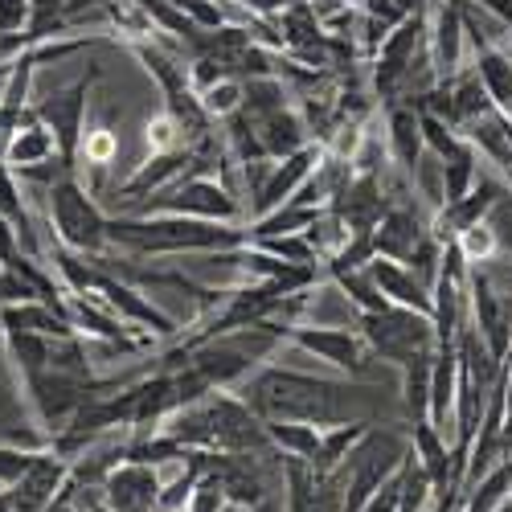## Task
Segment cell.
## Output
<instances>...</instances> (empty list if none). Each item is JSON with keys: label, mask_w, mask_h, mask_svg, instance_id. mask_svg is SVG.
I'll return each instance as SVG.
<instances>
[{"label": "cell", "mask_w": 512, "mask_h": 512, "mask_svg": "<svg viewBox=\"0 0 512 512\" xmlns=\"http://www.w3.org/2000/svg\"><path fill=\"white\" fill-rule=\"evenodd\" d=\"M238 394L259 418H287V422H312V426H336V422H353L357 414V390L353 381H328L312 377L300 369H283V365H259Z\"/></svg>", "instance_id": "6da1fadb"}, {"label": "cell", "mask_w": 512, "mask_h": 512, "mask_svg": "<svg viewBox=\"0 0 512 512\" xmlns=\"http://www.w3.org/2000/svg\"><path fill=\"white\" fill-rule=\"evenodd\" d=\"M111 250L132 254V259H173V254H226L246 246V226L181 218V213H119L107 222Z\"/></svg>", "instance_id": "7a4b0ae2"}, {"label": "cell", "mask_w": 512, "mask_h": 512, "mask_svg": "<svg viewBox=\"0 0 512 512\" xmlns=\"http://www.w3.org/2000/svg\"><path fill=\"white\" fill-rule=\"evenodd\" d=\"M50 201V226H54V242L78 254H111V234H107V213L95 205L91 189L82 185L74 173L54 181L46 189Z\"/></svg>", "instance_id": "3957f363"}, {"label": "cell", "mask_w": 512, "mask_h": 512, "mask_svg": "<svg viewBox=\"0 0 512 512\" xmlns=\"http://www.w3.org/2000/svg\"><path fill=\"white\" fill-rule=\"evenodd\" d=\"M127 213H136V218H148V213H181V218L230 222V226H242V218H246V209L234 197V189L222 185L218 177H185L177 185H168V189L136 201Z\"/></svg>", "instance_id": "277c9868"}, {"label": "cell", "mask_w": 512, "mask_h": 512, "mask_svg": "<svg viewBox=\"0 0 512 512\" xmlns=\"http://www.w3.org/2000/svg\"><path fill=\"white\" fill-rule=\"evenodd\" d=\"M357 328L365 336V345L373 357L402 365L414 353H431L435 349V320L414 308H381V312H357Z\"/></svg>", "instance_id": "5b68a950"}, {"label": "cell", "mask_w": 512, "mask_h": 512, "mask_svg": "<svg viewBox=\"0 0 512 512\" xmlns=\"http://www.w3.org/2000/svg\"><path fill=\"white\" fill-rule=\"evenodd\" d=\"M410 459V435L398 431H381V426H369V435L357 443V451L345 459V512H361V504L402 472V463Z\"/></svg>", "instance_id": "8992f818"}, {"label": "cell", "mask_w": 512, "mask_h": 512, "mask_svg": "<svg viewBox=\"0 0 512 512\" xmlns=\"http://www.w3.org/2000/svg\"><path fill=\"white\" fill-rule=\"evenodd\" d=\"M463 295H467V320H472V328L488 345L492 361L500 369H508V361H512V295L496 291V283L480 267L467 271Z\"/></svg>", "instance_id": "52a82bcc"}, {"label": "cell", "mask_w": 512, "mask_h": 512, "mask_svg": "<svg viewBox=\"0 0 512 512\" xmlns=\"http://www.w3.org/2000/svg\"><path fill=\"white\" fill-rule=\"evenodd\" d=\"M283 345H295V349L312 353L316 361L349 373L353 381L365 377V365L373 357L361 328H345V324H287L283 328Z\"/></svg>", "instance_id": "ba28073f"}, {"label": "cell", "mask_w": 512, "mask_h": 512, "mask_svg": "<svg viewBox=\"0 0 512 512\" xmlns=\"http://www.w3.org/2000/svg\"><path fill=\"white\" fill-rule=\"evenodd\" d=\"M99 66H91L87 74H82L78 82H70V87H62V91H50L41 103H33V111H37V119L50 127L54 132V140H58V152H62V160H70L74 168H78V144H82V136H87V107H91V87L99 82Z\"/></svg>", "instance_id": "9c48e42d"}, {"label": "cell", "mask_w": 512, "mask_h": 512, "mask_svg": "<svg viewBox=\"0 0 512 512\" xmlns=\"http://www.w3.org/2000/svg\"><path fill=\"white\" fill-rule=\"evenodd\" d=\"M345 488H349L345 467L324 476V472H316L308 459L283 455V496H287V512H345Z\"/></svg>", "instance_id": "30bf717a"}, {"label": "cell", "mask_w": 512, "mask_h": 512, "mask_svg": "<svg viewBox=\"0 0 512 512\" xmlns=\"http://www.w3.org/2000/svg\"><path fill=\"white\" fill-rule=\"evenodd\" d=\"M95 263H99V259H95ZM91 295H99V300H103L119 320H127L132 328H140V332H148V336H156V340H177V336H181V324H177L173 316L160 312L136 283L111 275L107 267H99V283H95Z\"/></svg>", "instance_id": "8fae6325"}, {"label": "cell", "mask_w": 512, "mask_h": 512, "mask_svg": "<svg viewBox=\"0 0 512 512\" xmlns=\"http://www.w3.org/2000/svg\"><path fill=\"white\" fill-rule=\"evenodd\" d=\"M512 189H508V181L496 173V177H488V173H480V181L472 185V193H463L459 201H447V205H439L435 213H431V230H435V238L447 246V242H455L463 230H472V226H480V222H488L492 218V209L508 197Z\"/></svg>", "instance_id": "7c38bea8"}, {"label": "cell", "mask_w": 512, "mask_h": 512, "mask_svg": "<svg viewBox=\"0 0 512 512\" xmlns=\"http://www.w3.org/2000/svg\"><path fill=\"white\" fill-rule=\"evenodd\" d=\"M394 205V197L386 193L381 173H353L349 185L340 189L324 209H332L340 222L349 226V234H373L377 222L386 218V209Z\"/></svg>", "instance_id": "4fadbf2b"}, {"label": "cell", "mask_w": 512, "mask_h": 512, "mask_svg": "<svg viewBox=\"0 0 512 512\" xmlns=\"http://www.w3.org/2000/svg\"><path fill=\"white\" fill-rule=\"evenodd\" d=\"M160 488H164L160 467L140 459H119L103 476V504L111 512H156Z\"/></svg>", "instance_id": "5bb4252c"}, {"label": "cell", "mask_w": 512, "mask_h": 512, "mask_svg": "<svg viewBox=\"0 0 512 512\" xmlns=\"http://www.w3.org/2000/svg\"><path fill=\"white\" fill-rule=\"evenodd\" d=\"M320 156H324V144H308V148H300L287 160H275V168L267 173V185L259 189V197L250 201V222L263 218V213H271V209H279V205H287L295 193H300L304 181L316 173Z\"/></svg>", "instance_id": "9a60e30c"}, {"label": "cell", "mask_w": 512, "mask_h": 512, "mask_svg": "<svg viewBox=\"0 0 512 512\" xmlns=\"http://www.w3.org/2000/svg\"><path fill=\"white\" fill-rule=\"evenodd\" d=\"M66 480H70V459H62L54 447H46L33 459L29 472L9 488L13 512H46L58 500V492L66 488Z\"/></svg>", "instance_id": "2e32d148"}, {"label": "cell", "mask_w": 512, "mask_h": 512, "mask_svg": "<svg viewBox=\"0 0 512 512\" xmlns=\"http://www.w3.org/2000/svg\"><path fill=\"white\" fill-rule=\"evenodd\" d=\"M381 127H386V152L390 164L402 173V181H414L418 164L426 160V140H422V115L414 103H390L386 115H381Z\"/></svg>", "instance_id": "e0dca14e"}, {"label": "cell", "mask_w": 512, "mask_h": 512, "mask_svg": "<svg viewBox=\"0 0 512 512\" xmlns=\"http://www.w3.org/2000/svg\"><path fill=\"white\" fill-rule=\"evenodd\" d=\"M431 234V222L418 218V209H410L406 201H394L386 209V218L377 222L373 230V250L381 254V259H394V263H406L414 246Z\"/></svg>", "instance_id": "ac0fdd59"}, {"label": "cell", "mask_w": 512, "mask_h": 512, "mask_svg": "<svg viewBox=\"0 0 512 512\" xmlns=\"http://www.w3.org/2000/svg\"><path fill=\"white\" fill-rule=\"evenodd\" d=\"M369 275H373V283L381 287V295H386L390 304H398V308H414V312H426V316L435 312L431 283H422L406 263L381 259V254H377V259L369 263Z\"/></svg>", "instance_id": "d6986e66"}, {"label": "cell", "mask_w": 512, "mask_h": 512, "mask_svg": "<svg viewBox=\"0 0 512 512\" xmlns=\"http://www.w3.org/2000/svg\"><path fill=\"white\" fill-rule=\"evenodd\" d=\"M463 136L476 144L480 160L492 164L496 173L512 185V123H508L500 111H488V115H480V119L467 123Z\"/></svg>", "instance_id": "ffe728a7"}, {"label": "cell", "mask_w": 512, "mask_h": 512, "mask_svg": "<svg viewBox=\"0 0 512 512\" xmlns=\"http://www.w3.org/2000/svg\"><path fill=\"white\" fill-rule=\"evenodd\" d=\"M250 123H254V119H250ZM254 127H259V140H263V148H267L271 160H287V156H295L300 148L316 144L308 119L300 115V107H295V103L283 107V111H275V115H267V119H259Z\"/></svg>", "instance_id": "44dd1931"}, {"label": "cell", "mask_w": 512, "mask_h": 512, "mask_svg": "<svg viewBox=\"0 0 512 512\" xmlns=\"http://www.w3.org/2000/svg\"><path fill=\"white\" fill-rule=\"evenodd\" d=\"M58 152V140L46 123L37 119V111H29V119L17 127V132L5 140V164L13 173H25V168H37V164H50Z\"/></svg>", "instance_id": "7402d4cb"}, {"label": "cell", "mask_w": 512, "mask_h": 512, "mask_svg": "<svg viewBox=\"0 0 512 512\" xmlns=\"http://www.w3.org/2000/svg\"><path fill=\"white\" fill-rule=\"evenodd\" d=\"M472 70L480 74L492 107L512 123V62H508V50H500L496 41H480V46H472Z\"/></svg>", "instance_id": "603a6c76"}, {"label": "cell", "mask_w": 512, "mask_h": 512, "mask_svg": "<svg viewBox=\"0 0 512 512\" xmlns=\"http://www.w3.org/2000/svg\"><path fill=\"white\" fill-rule=\"evenodd\" d=\"M369 418H353V422H336V426H324L320 431V447H316V455H312V467L316 472H340L345 467V459L357 451V443L369 435Z\"/></svg>", "instance_id": "cb8c5ba5"}, {"label": "cell", "mask_w": 512, "mask_h": 512, "mask_svg": "<svg viewBox=\"0 0 512 512\" xmlns=\"http://www.w3.org/2000/svg\"><path fill=\"white\" fill-rule=\"evenodd\" d=\"M324 279L336 283V291L357 308V312H381L390 308V300L381 295V287L373 283L369 267H324Z\"/></svg>", "instance_id": "d4e9b609"}, {"label": "cell", "mask_w": 512, "mask_h": 512, "mask_svg": "<svg viewBox=\"0 0 512 512\" xmlns=\"http://www.w3.org/2000/svg\"><path fill=\"white\" fill-rule=\"evenodd\" d=\"M402 373V406L414 418H426V406H431V373H435V349L431 353H414L410 361L398 365Z\"/></svg>", "instance_id": "484cf974"}, {"label": "cell", "mask_w": 512, "mask_h": 512, "mask_svg": "<svg viewBox=\"0 0 512 512\" xmlns=\"http://www.w3.org/2000/svg\"><path fill=\"white\" fill-rule=\"evenodd\" d=\"M0 336H5L9 357H13L17 373H21V381H29V377H37V373L50 369V349H54L50 336L25 332V328H9V332H0Z\"/></svg>", "instance_id": "4316f807"}, {"label": "cell", "mask_w": 512, "mask_h": 512, "mask_svg": "<svg viewBox=\"0 0 512 512\" xmlns=\"http://www.w3.org/2000/svg\"><path fill=\"white\" fill-rule=\"evenodd\" d=\"M320 213H324V209H316V205H295V201H287V205L263 213V218H254V222L246 226V242L271 238V234H304V230L320 218Z\"/></svg>", "instance_id": "83f0119b"}, {"label": "cell", "mask_w": 512, "mask_h": 512, "mask_svg": "<svg viewBox=\"0 0 512 512\" xmlns=\"http://www.w3.org/2000/svg\"><path fill=\"white\" fill-rule=\"evenodd\" d=\"M267 422V439L279 455H295V459H308L320 447V426L312 422H287V418H263Z\"/></svg>", "instance_id": "f1b7e54d"}, {"label": "cell", "mask_w": 512, "mask_h": 512, "mask_svg": "<svg viewBox=\"0 0 512 512\" xmlns=\"http://www.w3.org/2000/svg\"><path fill=\"white\" fill-rule=\"evenodd\" d=\"M250 246H259V250L275 254L283 263H295V267H324L316 246L308 242V234H271V238H254Z\"/></svg>", "instance_id": "f546056e"}, {"label": "cell", "mask_w": 512, "mask_h": 512, "mask_svg": "<svg viewBox=\"0 0 512 512\" xmlns=\"http://www.w3.org/2000/svg\"><path fill=\"white\" fill-rule=\"evenodd\" d=\"M115 152H119V136L107 123H95V127H87V136L78 144V164H87L91 173H107L115 164Z\"/></svg>", "instance_id": "4dcf8cb0"}, {"label": "cell", "mask_w": 512, "mask_h": 512, "mask_svg": "<svg viewBox=\"0 0 512 512\" xmlns=\"http://www.w3.org/2000/svg\"><path fill=\"white\" fill-rule=\"evenodd\" d=\"M455 246L463 250V259H467V267H480V263H492L496 254L504 250L500 246V234H496V226L492 222H480V226H472V230H463L459 238H455Z\"/></svg>", "instance_id": "1f68e13d"}, {"label": "cell", "mask_w": 512, "mask_h": 512, "mask_svg": "<svg viewBox=\"0 0 512 512\" xmlns=\"http://www.w3.org/2000/svg\"><path fill=\"white\" fill-rule=\"evenodd\" d=\"M201 107L213 123H226L230 115L242 111V78H222V82H213L209 91H201Z\"/></svg>", "instance_id": "d6a6232c"}, {"label": "cell", "mask_w": 512, "mask_h": 512, "mask_svg": "<svg viewBox=\"0 0 512 512\" xmlns=\"http://www.w3.org/2000/svg\"><path fill=\"white\" fill-rule=\"evenodd\" d=\"M144 144H148V156L189 148V140H185V132H181V123L168 115V111H160L156 119H148V127H144Z\"/></svg>", "instance_id": "836d02e7"}, {"label": "cell", "mask_w": 512, "mask_h": 512, "mask_svg": "<svg viewBox=\"0 0 512 512\" xmlns=\"http://www.w3.org/2000/svg\"><path fill=\"white\" fill-rule=\"evenodd\" d=\"M41 451H29V447H13V443H0V488H13Z\"/></svg>", "instance_id": "e575fe53"}, {"label": "cell", "mask_w": 512, "mask_h": 512, "mask_svg": "<svg viewBox=\"0 0 512 512\" xmlns=\"http://www.w3.org/2000/svg\"><path fill=\"white\" fill-rule=\"evenodd\" d=\"M173 5L201 29H222L226 13H222V0H173Z\"/></svg>", "instance_id": "d590c367"}, {"label": "cell", "mask_w": 512, "mask_h": 512, "mask_svg": "<svg viewBox=\"0 0 512 512\" xmlns=\"http://www.w3.org/2000/svg\"><path fill=\"white\" fill-rule=\"evenodd\" d=\"M230 500H226V492H222V484L213 480V476H201V484L193 488V496H189V504H185V512H222Z\"/></svg>", "instance_id": "8d00e7d4"}, {"label": "cell", "mask_w": 512, "mask_h": 512, "mask_svg": "<svg viewBox=\"0 0 512 512\" xmlns=\"http://www.w3.org/2000/svg\"><path fill=\"white\" fill-rule=\"evenodd\" d=\"M238 5H242L250 17H259V21H275L283 9L300 5V0H238Z\"/></svg>", "instance_id": "74e56055"}, {"label": "cell", "mask_w": 512, "mask_h": 512, "mask_svg": "<svg viewBox=\"0 0 512 512\" xmlns=\"http://www.w3.org/2000/svg\"><path fill=\"white\" fill-rule=\"evenodd\" d=\"M472 5L488 17H496L504 29H512V0H472Z\"/></svg>", "instance_id": "f35d334b"}, {"label": "cell", "mask_w": 512, "mask_h": 512, "mask_svg": "<svg viewBox=\"0 0 512 512\" xmlns=\"http://www.w3.org/2000/svg\"><path fill=\"white\" fill-rule=\"evenodd\" d=\"M46 512H82V508L74 504V484H70V480H66V488L58 492V500H54Z\"/></svg>", "instance_id": "ab89813d"}, {"label": "cell", "mask_w": 512, "mask_h": 512, "mask_svg": "<svg viewBox=\"0 0 512 512\" xmlns=\"http://www.w3.org/2000/svg\"><path fill=\"white\" fill-rule=\"evenodd\" d=\"M246 512H287V508H283V504H279L275 496H267L263 504H254V508H246Z\"/></svg>", "instance_id": "60d3db41"}, {"label": "cell", "mask_w": 512, "mask_h": 512, "mask_svg": "<svg viewBox=\"0 0 512 512\" xmlns=\"http://www.w3.org/2000/svg\"><path fill=\"white\" fill-rule=\"evenodd\" d=\"M0 512H13V496H9V488H0Z\"/></svg>", "instance_id": "b9f144b4"}]
</instances>
